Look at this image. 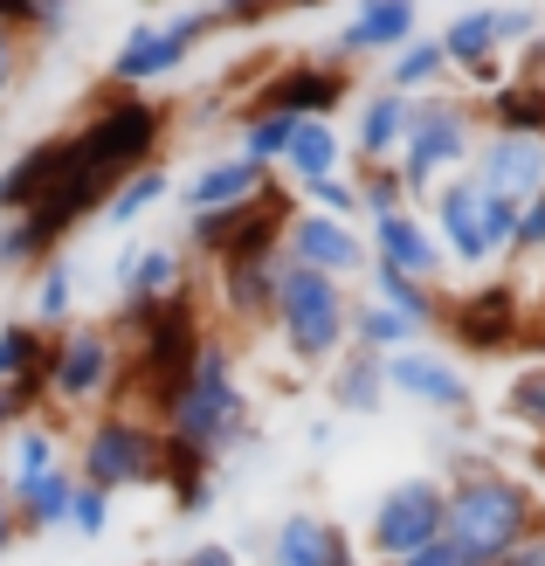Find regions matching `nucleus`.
Returning <instances> with one entry per match:
<instances>
[{"label":"nucleus","instance_id":"obj_1","mask_svg":"<svg viewBox=\"0 0 545 566\" xmlns=\"http://www.w3.org/2000/svg\"><path fill=\"white\" fill-rule=\"evenodd\" d=\"M159 436L187 449L200 463H228L255 442V408H249V387H242V359L221 332L200 338V353L187 359V380L174 387V401L159 408Z\"/></svg>","mask_w":545,"mask_h":566},{"label":"nucleus","instance_id":"obj_2","mask_svg":"<svg viewBox=\"0 0 545 566\" xmlns=\"http://www.w3.org/2000/svg\"><path fill=\"white\" fill-rule=\"evenodd\" d=\"M538 525H545V504L518 470H504L491 457H470L442 476V539L463 546L476 566L504 559L518 539H532Z\"/></svg>","mask_w":545,"mask_h":566},{"label":"nucleus","instance_id":"obj_3","mask_svg":"<svg viewBox=\"0 0 545 566\" xmlns=\"http://www.w3.org/2000/svg\"><path fill=\"white\" fill-rule=\"evenodd\" d=\"M166 104L159 97H132V91H104L97 111L70 132V159H76V174L83 180H97L104 193L132 180L138 166H159L166 153Z\"/></svg>","mask_w":545,"mask_h":566},{"label":"nucleus","instance_id":"obj_4","mask_svg":"<svg viewBox=\"0 0 545 566\" xmlns=\"http://www.w3.org/2000/svg\"><path fill=\"white\" fill-rule=\"evenodd\" d=\"M83 484H97L111 497L125 491H153L159 470H166V436H159V415H146L138 401H111L83 421L76 436V463H70Z\"/></svg>","mask_w":545,"mask_h":566},{"label":"nucleus","instance_id":"obj_5","mask_svg":"<svg viewBox=\"0 0 545 566\" xmlns=\"http://www.w3.org/2000/svg\"><path fill=\"white\" fill-rule=\"evenodd\" d=\"M270 332H276V346L291 353V366L325 374V366L346 353V332H353V283H332L304 263H283Z\"/></svg>","mask_w":545,"mask_h":566},{"label":"nucleus","instance_id":"obj_6","mask_svg":"<svg viewBox=\"0 0 545 566\" xmlns=\"http://www.w3.org/2000/svg\"><path fill=\"white\" fill-rule=\"evenodd\" d=\"M476 146H483V118H476V97H449V91H421L415 97V118H408V138H400V180H408L415 208L436 193L442 180L470 174L476 166Z\"/></svg>","mask_w":545,"mask_h":566},{"label":"nucleus","instance_id":"obj_7","mask_svg":"<svg viewBox=\"0 0 545 566\" xmlns=\"http://www.w3.org/2000/svg\"><path fill=\"white\" fill-rule=\"evenodd\" d=\"M125 401V338L118 325L76 318L70 332L49 338V408L55 415H97Z\"/></svg>","mask_w":545,"mask_h":566},{"label":"nucleus","instance_id":"obj_8","mask_svg":"<svg viewBox=\"0 0 545 566\" xmlns=\"http://www.w3.org/2000/svg\"><path fill=\"white\" fill-rule=\"evenodd\" d=\"M214 0L208 8H187V14H159V21H132L125 42L111 49L104 63V91H153V83L180 76L193 63V49L214 35Z\"/></svg>","mask_w":545,"mask_h":566},{"label":"nucleus","instance_id":"obj_9","mask_svg":"<svg viewBox=\"0 0 545 566\" xmlns=\"http://www.w3.org/2000/svg\"><path fill=\"white\" fill-rule=\"evenodd\" d=\"M532 325L538 311L511 291V283H470V291H442V318L436 332H449L463 353H518L532 346Z\"/></svg>","mask_w":545,"mask_h":566},{"label":"nucleus","instance_id":"obj_10","mask_svg":"<svg viewBox=\"0 0 545 566\" xmlns=\"http://www.w3.org/2000/svg\"><path fill=\"white\" fill-rule=\"evenodd\" d=\"M428 539H442V476L436 470L400 476V484H387L380 497H373L359 553H373V566H387V559L421 553Z\"/></svg>","mask_w":545,"mask_h":566},{"label":"nucleus","instance_id":"obj_11","mask_svg":"<svg viewBox=\"0 0 545 566\" xmlns=\"http://www.w3.org/2000/svg\"><path fill=\"white\" fill-rule=\"evenodd\" d=\"M380 374H387V401H415L428 415H470L476 408V380L449 353L428 346V338L408 346V353H394V359H380Z\"/></svg>","mask_w":545,"mask_h":566},{"label":"nucleus","instance_id":"obj_12","mask_svg":"<svg viewBox=\"0 0 545 566\" xmlns=\"http://www.w3.org/2000/svg\"><path fill=\"white\" fill-rule=\"evenodd\" d=\"M428 229H436V242L449 249V270H491L504 263L497 242H491V214H483V193L470 174L442 180L436 193H428Z\"/></svg>","mask_w":545,"mask_h":566},{"label":"nucleus","instance_id":"obj_13","mask_svg":"<svg viewBox=\"0 0 545 566\" xmlns=\"http://www.w3.org/2000/svg\"><path fill=\"white\" fill-rule=\"evenodd\" d=\"M283 249H249V256H228L214 263L208 291H214V311L235 332H270V311H276V283H283Z\"/></svg>","mask_w":545,"mask_h":566},{"label":"nucleus","instance_id":"obj_14","mask_svg":"<svg viewBox=\"0 0 545 566\" xmlns=\"http://www.w3.org/2000/svg\"><path fill=\"white\" fill-rule=\"evenodd\" d=\"M436 42L449 55V70L463 76L476 97H491L497 83H511V55L497 42V0H470V8H455Z\"/></svg>","mask_w":545,"mask_h":566},{"label":"nucleus","instance_id":"obj_15","mask_svg":"<svg viewBox=\"0 0 545 566\" xmlns=\"http://www.w3.org/2000/svg\"><path fill=\"white\" fill-rule=\"evenodd\" d=\"M283 256L332 276V283H359L366 263H373L359 221H332V214H311V208H297L291 221H283Z\"/></svg>","mask_w":545,"mask_h":566},{"label":"nucleus","instance_id":"obj_16","mask_svg":"<svg viewBox=\"0 0 545 566\" xmlns=\"http://www.w3.org/2000/svg\"><path fill=\"white\" fill-rule=\"evenodd\" d=\"M470 180L491 193V201L525 208L545 193V132H483Z\"/></svg>","mask_w":545,"mask_h":566},{"label":"nucleus","instance_id":"obj_17","mask_svg":"<svg viewBox=\"0 0 545 566\" xmlns=\"http://www.w3.org/2000/svg\"><path fill=\"white\" fill-rule=\"evenodd\" d=\"M421 35V0H359L353 21L332 35L325 63L353 70V63H387L394 49H408Z\"/></svg>","mask_w":545,"mask_h":566},{"label":"nucleus","instance_id":"obj_18","mask_svg":"<svg viewBox=\"0 0 545 566\" xmlns=\"http://www.w3.org/2000/svg\"><path fill=\"white\" fill-rule=\"evenodd\" d=\"M346 97H353V76L318 55V63H291V70L263 76L255 97H249V111H276V118H338Z\"/></svg>","mask_w":545,"mask_h":566},{"label":"nucleus","instance_id":"obj_19","mask_svg":"<svg viewBox=\"0 0 545 566\" xmlns=\"http://www.w3.org/2000/svg\"><path fill=\"white\" fill-rule=\"evenodd\" d=\"M111 283H118L125 311H153L166 297L193 291V263H187L180 242H125L118 263H111Z\"/></svg>","mask_w":545,"mask_h":566},{"label":"nucleus","instance_id":"obj_20","mask_svg":"<svg viewBox=\"0 0 545 566\" xmlns=\"http://www.w3.org/2000/svg\"><path fill=\"white\" fill-rule=\"evenodd\" d=\"M263 566H359V539L325 512H283L270 539H255Z\"/></svg>","mask_w":545,"mask_h":566},{"label":"nucleus","instance_id":"obj_21","mask_svg":"<svg viewBox=\"0 0 545 566\" xmlns=\"http://www.w3.org/2000/svg\"><path fill=\"white\" fill-rule=\"evenodd\" d=\"M366 256L380 263V270L415 276V283H436V291H442V276H449V249L436 242V229H428L421 208L387 214V221H366Z\"/></svg>","mask_w":545,"mask_h":566},{"label":"nucleus","instance_id":"obj_22","mask_svg":"<svg viewBox=\"0 0 545 566\" xmlns=\"http://www.w3.org/2000/svg\"><path fill=\"white\" fill-rule=\"evenodd\" d=\"M276 174H263V166H249L242 153H208L187 174V187H180V208L187 214H221V208H249L255 193H263Z\"/></svg>","mask_w":545,"mask_h":566},{"label":"nucleus","instance_id":"obj_23","mask_svg":"<svg viewBox=\"0 0 545 566\" xmlns=\"http://www.w3.org/2000/svg\"><path fill=\"white\" fill-rule=\"evenodd\" d=\"M0 394H14L21 415L49 408V332H35L28 318L0 325Z\"/></svg>","mask_w":545,"mask_h":566},{"label":"nucleus","instance_id":"obj_24","mask_svg":"<svg viewBox=\"0 0 545 566\" xmlns=\"http://www.w3.org/2000/svg\"><path fill=\"white\" fill-rule=\"evenodd\" d=\"M408 118H415V97L408 91H387V83H373L353 111V166H387L400 159V138H408Z\"/></svg>","mask_w":545,"mask_h":566},{"label":"nucleus","instance_id":"obj_25","mask_svg":"<svg viewBox=\"0 0 545 566\" xmlns=\"http://www.w3.org/2000/svg\"><path fill=\"white\" fill-rule=\"evenodd\" d=\"M346 166H353L346 132H338L332 118H297V125H291V146H283V159H276V174L291 180V193H297V187H311V180L346 174Z\"/></svg>","mask_w":545,"mask_h":566},{"label":"nucleus","instance_id":"obj_26","mask_svg":"<svg viewBox=\"0 0 545 566\" xmlns=\"http://www.w3.org/2000/svg\"><path fill=\"white\" fill-rule=\"evenodd\" d=\"M55 463H63V429H55V415H28V421L8 429V442H0V491L35 484V476H49Z\"/></svg>","mask_w":545,"mask_h":566},{"label":"nucleus","instance_id":"obj_27","mask_svg":"<svg viewBox=\"0 0 545 566\" xmlns=\"http://www.w3.org/2000/svg\"><path fill=\"white\" fill-rule=\"evenodd\" d=\"M28 325L49 332V338L76 325V263H70V249H55L49 263L28 270Z\"/></svg>","mask_w":545,"mask_h":566},{"label":"nucleus","instance_id":"obj_28","mask_svg":"<svg viewBox=\"0 0 545 566\" xmlns=\"http://www.w3.org/2000/svg\"><path fill=\"white\" fill-rule=\"evenodd\" d=\"M70 497H76V470L55 463L49 476H35V484L8 491L14 518H21V539H42V532H70Z\"/></svg>","mask_w":545,"mask_h":566},{"label":"nucleus","instance_id":"obj_29","mask_svg":"<svg viewBox=\"0 0 545 566\" xmlns=\"http://www.w3.org/2000/svg\"><path fill=\"white\" fill-rule=\"evenodd\" d=\"M325 401H332V415H380V408H387V374H380V359L346 346V353L325 366Z\"/></svg>","mask_w":545,"mask_h":566},{"label":"nucleus","instance_id":"obj_30","mask_svg":"<svg viewBox=\"0 0 545 566\" xmlns=\"http://www.w3.org/2000/svg\"><path fill=\"white\" fill-rule=\"evenodd\" d=\"M428 338V325H415V318H400V311H387V304H373V297H353V332H346V346L353 353H373V359H394V353H408V346H421Z\"/></svg>","mask_w":545,"mask_h":566},{"label":"nucleus","instance_id":"obj_31","mask_svg":"<svg viewBox=\"0 0 545 566\" xmlns=\"http://www.w3.org/2000/svg\"><path fill=\"white\" fill-rule=\"evenodd\" d=\"M483 132H545V76H511L491 97H476Z\"/></svg>","mask_w":545,"mask_h":566},{"label":"nucleus","instance_id":"obj_32","mask_svg":"<svg viewBox=\"0 0 545 566\" xmlns=\"http://www.w3.org/2000/svg\"><path fill=\"white\" fill-rule=\"evenodd\" d=\"M159 201H174V174H166V159H159V166H138L132 180L111 187L104 208H97V221H104V229H138V221H146Z\"/></svg>","mask_w":545,"mask_h":566},{"label":"nucleus","instance_id":"obj_33","mask_svg":"<svg viewBox=\"0 0 545 566\" xmlns=\"http://www.w3.org/2000/svg\"><path fill=\"white\" fill-rule=\"evenodd\" d=\"M366 297L400 311V318H415V325H428V332H436V318H442V291H436V283H415V276L380 270V263H366Z\"/></svg>","mask_w":545,"mask_h":566},{"label":"nucleus","instance_id":"obj_34","mask_svg":"<svg viewBox=\"0 0 545 566\" xmlns=\"http://www.w3.org/2000/svg\"><path fill=\"white\" fill-rule=\"evenodd\" d=\"M455 70H449V55H442V42L436 35H415L408 49H394L387 55V91H408V97H421V91H442Z\"/></svg>","mask_w":545,"mask_h":566},{"label":"nucleus","instance_id":"obj_35","mask_svg":"<svg viewBox=\"0 0 545 566\" xmlns=\"http://www.w3.org/2000/svg\"><path fill=\"white\" fill-rule=\"evenodd\" d=\"M159 484L174 491V512H180V518L214 512V470L200 463V457H187V449H174V442H166V470H159Z\"/></svg>","mask_w":545,"mask_h":566},{"label":"nucleus","instance_id":"obj_36","mask_svg":"<svg viewBox=\"0 0 545 566\" xmlns=\"http://www.w3.org/2000/svg\"><path fill=\"white\" fill-rule=\"evenodd\" d=\"M504 421H511V429H525L545 449V359H525L518 374H511V387H504Z\"/></svg>","mask_w":545,"mask_h":566},{"label":"nucleus","instance_id":"obj_37","mask_svg":"<svg viewBox=\"0 0 545 566\" xmlns=\"http://www.w3.org/2000/svg\"><path fill=\"white\" fill-rule=\"evenodd\" d=\"M353 187H359V221H387V214H408L415 193L400 180V166H353Z\"/></svg>","mask_w":545,"mask_h":566},{"label":"nucleus","instance_id":"obj_38","mask_svg":"<svg viewBox=\"0 0 545 566\" xmlns=\"http://www.w3.org/2000/svg\"><path fill=\"white\" fill-rule=\"evenodd\" d=\"M291 125H297V118H276V111H242V125H235V153H242L249 166H263V174H276L283 146H291Z\"/></svg>","mask_w":545,"mask_h":566},{"label":"nucleus","instance_id":"obj_39","mask_svg":"<svg viewBox=\"0 0 545 566\" xmlns=\"http://www.w3.org/2000/svg\"><path fill=\"white\" fill-rule=\"evenodd\" d=\"M76 8H83V0H0V21L21 28L28 42H55V35H70Z\"/></svg>","mask_w":545,"mask_h":566},{"label":"nucleus","instance_id":"obj_40","mask_svg":"<svg viewBox=\"0 0 545 566\" xmlns=\"http://www.w3.org/2000/svg\"><path fill=\"white\" fill-rule=\"evenodd\" d=\"M55 256V242L35 229V214H8L0 221V270H35Z\"/></svg>","mask_w":545,"mask_h":566},{"label":"nucleus","instance_id":"obj_41","mask_svg":"<svg viewBox=\"0 0 545 566\" xmlns=\"http://www.w3.org/2000/svg\"><path fill=\"white\" fill-rule=\"evenodd\" d=\"M297 208L332 214V221H359V187H353V166H346V174H332V180L297 187ZM359 229H366V221H359Z\"/></svg>","mask_w":545,"mask_h":566},{"label":"nucleus","instance_id":"obj_42","mask_svg":"<svg viewBox=\"0 0 545 566\" xmlns=\"http://www.w3.org/2000/svg\"><path fill=\"white\" fill-rule=\"evenodd\" d=\"M538 28H545L538 0H497V42H504V55H525L538 42Z\"/></svg>","mask_w":545,"mask_h":566},{"label":"nucleus","instance_id":"obj_43","mask_svg":"<svg viewBox=\"0 0 545 566\" xmlns=\"http://www.w3.org/2000/svg\"><path fill=\"white\" fill-rule=\"evenodd\" d=\"M70 532H76V539H104V532H111V491H97V484H83V476H76Z\"/></svg>","mask_w":545,"mask_h":566},{"label":"nucleus","instance_id":"obj_44","mask_svg":"<svg viewBox=\"0 0 545 566\" xmlns=\"http://www.w3.org/2000/svg\"><path fill=\"white\" fill-rule=\"evenodd\" d=\"M28 49H35V42H28L21 28H8V21H0V111L14 104L21 76H28Z\"/></svg>","mask_w":545,"mask_h":566},{"label":"nucleus","instance_id":"obj_45","mask_svg":"<svg viewBox=\"0 0 545 566\" xmlns=\"http://www.w3.org/2000/svg\"><path fill=\"white\" fill-rule=\"evenodd\" d=\"M532 256H545V193L518 208V235H511V263H532Z\"/></svg>","mask_w":545,"mask_h":566},{"label":"nucleus","instance_id":"obj_46","mask_svg":"<svg viewBox=\"0 0 545 566\" xmlns=\"http://www.w3.org/2000/svg\"><path fill=\"white\" fill-rule=\"evenodd\" d=\"M283 8H297V0H214V21L221 28H249V21L283 14Z\"/></svg>","mask_w":545,"mask_h":566},{"label":"nucleus","instance_id":"obj_47","mask_svg":"<svg viewBox=\"0 0 545 566\" xmlns=\"http://www.w3.org/2000/svg\"><path fill=\"white\" fill-rule=\"evenodd\" d=\"M387 566H476L463 546H449V539H428L421 553H408V559H387Z\"/></svg>","mask_w":545,"mask_h":566},{"label":"nucleus","instance_id":"obj_48","mask_svg":"<svg viewBox=\"0 0 545 566\" xmlns=\"http://www.w3.org/2000/svg\"><path fill=\"white\" fill-rule=\"evenodd\" d=\"M174 566H242V553L235 546H228V539H193Z\"/></svg>","mask_w":545,"mask_h":566},{"label":"nucleus","instance_id":"obj_49","mask_svg":"<svg viewBox=\"0 0 545 566\" xmlns=\"http://www.w3.org/2000/svg\"><path fill=\"white\" fill-rule=\"evenodd\" d=\"M491 566H545V525L532 532V539H518V546H511L504 559H491Z\"/></svg>","mask_w":545,"mask_h":566},{"label":"nucleus","instance_id":"obj_50","mask_svg":"<svg viewBox=\"0 0 545 566\" xmlns=\"http://www.w3.org/2000/svg\"><path fill=\"white\" fill-rule=\"evenodd\" d=\"M21 546V518H14V504H8V491H0V559H8Z\"/></svg>","mask_w":545,"mask_h":566},{"label":"nucleus","instance_id":"obj_51","mask_svg":"<svg viewBox=\"0 0 545 566\" xmlns=\"http://www.w3.org/2000/svg\"><path fill=\"white\" fill-rule=\"evenodd\" d=\"M311 449H318V457H325V449H338V421H332V415L311 421Z\"/></svg>","mask_w":545,"mask_h":566},{"label":"nucleus","instance_id":"obj_52","mask_svg":"<svg viewBox=\"0 0 545 566\" xmlns=\"http://www.w3.org/2000/svg\"><path fill=\"white\" fill-rule=\"evenodd\" d=\"M14 421H28V415L14 408V394H0V442H8V429H14Z\"/></svg>","mask_w":545,"mask_h":566},{"label":"nucleus","instance_id":"obj_53","mask_svg":"<svg viewBox=\"0 0 545 566\" xmlns=\"http://www.w3.org/2000/svg\"><path fill=\"white\" fill-rule=\"evenodd\" d=\"M538 463H545V449H538Z\"/></svg>","mask_w":545,"mask_h":566}]
</instances>
